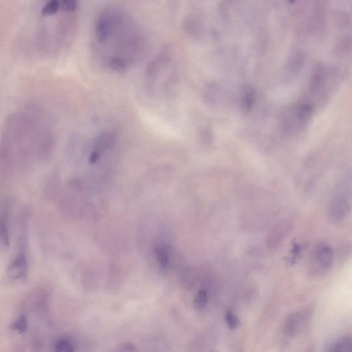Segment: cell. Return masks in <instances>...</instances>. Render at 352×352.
<instances>
[{
    "mask_svg": "<svg viewBox=\"0 0 352 352\" xmlns=\"http://www.w3.org/2000/svg\"><path fill=\"white\" fill-rule=\"evenodd\" d=\"M28 261L25 253H20L14 258L7 268V274L11 279H20L26 276Z\"/></svg>",
    "mask_w": 352,
    "mask_h": 352,
    "instance_id": "obj_1",
    "label": "cell"
},
{
    "mask_svg": "<svg viewBox=\"0 0 352 352\" xmlns=\"http://www.w3.org/2000/svg\"><path fill=\"white\" fill-rule=\"evenodd\" d=\"M305 313L297 312L290 315L285 321L284 332L288 336H294L301 331L306 321Z\"/></svg>",
    "mask_w": 352,
    "mask_h": 352,
    "instance_id": "obj_2",
    "label": "cell"
},
{
    "mask_svg": "<svg viewBox=\"0 0 352 352\" xmlns=\"http://www.w3.org/2000/svg\"><path fill=\"white\" fill-rule=\"evenodd\" d=\"M350 205L348 200L343 197H337L330 204L329 215L330 218L335 222L343 220L348 216Z\"/></svg>",
    "mask_w": 352,
    "mask_h": 352,
    "instance_id": "obj_3",
    "label": "cell"
},
{
    "mask_svg": "<svg viewBox=\"0 0 352 352\" xmlns=\"http://www.w3.org/2000/svg\"><path fill=\"white\" fill-rule=\"evenodd\" d=\"M333 251L329 246L326 244H320L316 248V260L323 267L330 266L333 261Z\"/></svg>",
    "mask_w": 352,
    "mask_h": 352,
    "instance_id": "obj_4",
    "label": "cell"
},
{
    "mask_svg": "<svg viewBox=\"0 0 352 352\" xmlns=\"http://www.w3.org/2000/svg\"><path fill=\"white\" fill-rule=\"evenodd\" d=\"M114 142H115V137L112 134L107 133V132L100 134L95 138V152L100 154L101 151L106 150L112 147Z\"/></svg>",
    "mask_w": 352,
    "mask_h": 352,
    "instance_id": "obj_5",
    "label": "cell"
},
{
    "mask_svg": "<svg viewBox=\"0 0 352 352\" xmlns=\"http://www.w3.org/2000/svg\"><path fill=\"white\" fill-rule=\"evenodd\" d=\"M254 101H255V94L254 90L252 88L246 89L241 100V108L243 111L249 113L254 106Z\"/></svg>",
    "mask_w": 352,
    "mask_h": 352,
    "instance_id": "obj_6",
    "label": "cell"
},
{
    "mask_svg": "<svg viewBox=\"0 0 352 352\" xmlns=\"http://www.w3.org/2000/svg\"><path fill=\"white\" fill-rule=\"evenodd\" d=\"M61 9V1H50L41 7V13L43 16H50L56 14Z\"/></svg>",
    "mask_w": 352,
    "mask_h": 352,
    "instance_id": "obj_7",
    "label": "cell"
},
{
    "mask_svg": "<svg viewBox=\"0 0 352 352\" xmlns=\"http://www.w3.org/2000/svg\"><path fill=\"white\" fill-rule=\"evenodd\" d=\"M313 114V107L308 103H302L298 107L296 111V118L301 122L309 120Z\"/></svg>",
    "mask_w": 352,
    "mask_h": 352,
    "instance_id": "obj_8",
    "label": "cell"
},
{
    "mask_svg": "<svg viewBox=\"0 0 352 352\" xmlns=\"http://www.w3.org/2000/svg\"><path fill=\"white\" fill-rule=\"evenodd\" d=\"M110 67L112 70L117 72H123L126 70L127 62L120 56L112 57L109 61Z\"/></svg>",
    "mask_w": 352,
    "mask_h": 352,
    "instance_id": "obj_9",
    "label": "cell"
},
{
    "mask_svg": "<svg viewBox=\"0 0 352 352\" xmlns=\"http://www.w3.org/2000/svg\"><path fill=\"white\" fill-rule=\"evenodd\" d=\"M323 84V77L320 73H315L310 80V91L312 93H317Z\"/></svg>",
    "mask_w": 352,
    "mask_h": 352,
    "instance_id": "obj_10",
    "label": "cell"
},
{
    "mask_svg": "<svg viewBox=\"0 0 352 352\" xmlns=\"http://www.w3.org/2000/svg\"><path fill=\"white\" fill-rule=\"evenodd\" d=\"M304 61V55L302 53H296L294 57L292 58L290 61L289 67L293 71H297L302 66Z\"/></svg>",
    "mask_w": 352,
    "mask_h": 352,
    "instance_id": "obj_11",
    "label": "cell"
},
{
    "mask_svg": "<svg viewBox=\"0 0 352 352\" xmlns=\"http://www.w3.org/2000/svg\"><path fill=\"white\" fill-rule=\"evenodd\" d=\"M27 326H28V323H27L26 318L21 316L11 325V328L18 332L22 333L26 331Z\"/></svg>",
    "mask_w": 352,
    "mask_h": 352,
    "instance_id": "obj_12",
    "label": "cell"
},
{
    "mask_svg": "<svg viewBox=\"0 0 352 352\" xmlns=\"http://www.w3.org/2000/svg\"><path fill=\"white\" fill-rule=\"evenodd\" d=\"M55 352H73V346L67 340H60L55 345Z\"/></svg>",
    "mask_w": 352,
    "mask_h": 352,
    "instance_id": "obj_13",
    "label": "cell"
},
{
    "mask_svg": "<svg viewBox=\"0 0 352 352\" xmlns=\"http://www.w3.org/2000/svg\"><path fill=\"white\" fill-rule=\"evenodd\" d=\"M78 7V3L74 0H65L61 1V10L67 13H73Z\"/></svg>",
    "mask_w": 352,
    "mask_h": 352,
    "instance_id": "obj_14",
    "label": "cell"
},
{
    "mask_svg": "<svg viewBox=\"0 0 352 352\" xmlns=\"http://www.w3.org/2000/svg\"><path fill=\"white\" fill-rule=\"evenodd\" d=\"M208 296L205 291L199 292L195 299V306L198 309L204 308L207 305Z\"/></svg>",
    "mask_w": 352,
    "mask_h": 352,
    "instance_id": "obj_15",
    "label": "cell"
},
{
    "mask_svg": "<svg viewBox=\"0 0 352 352\" xmlns=\"http://www.w3.org/2000/svg\"><path fill=\"white\" fill-rule=\"evenodd\" d=\"M285 229L286 228L282 229L281 226L278 228V229H276L274 232L271 235V238H270L269 241H271V244L275 245V244H277L279 242L281 239H283V234H286V231H284Z\"/></svg>",
    "mask_w": 352,
    "mask_h": 352,
    "instance_id": "obj_16",
    "label": "cell"
},
{
    "mask_svg": "<svg viewBox=\"0 0 352 352\" xmlns=\"http://www.w3.org/2000/svg\"><path fill=\"white\" fill-rule=\"evenodd\" d=\"M226 322H227L228 326H229L231 329H235L239 326V321L237 316L235 315L234 313L232 312H228L226 316Z\"/></svg>",
    "mask_w": 352,
    "mask_h": 352,
    "instance_id": "obj_17",
    "label": "cell"
},
{
    "mask_svg": "<svg viewBox=\"0 0 352 352\" xmlns=\"http://www.w3.org/2000/svg\"><path fill=\"white\" fill-rule=\"evenodd\" d=\"M156 257L158 262L163 267H165L168 264V257H167V253L162 248L156 250Z\"/></svg>",
    "mask_w": 352,
    "mask_h": 352,
    "instance_id": "obj_18",
    "label": "cell"
},
{
    "mask_svg": "<svg viewBox=\"0 0 352 352\" xmlns=\"http://www.w3.org/2000/svg\"><path fill=\"white\" fill-rule=\"evenodd\" d=\"M100 154L97 152H94L93 153L90 155V163H95L98 160Z\"/></svg>",
    "mask_w": 352,
    "mask_h": 352,
    "instance_id": "obj_19",
    "label": "cell"
}]
</instances>
